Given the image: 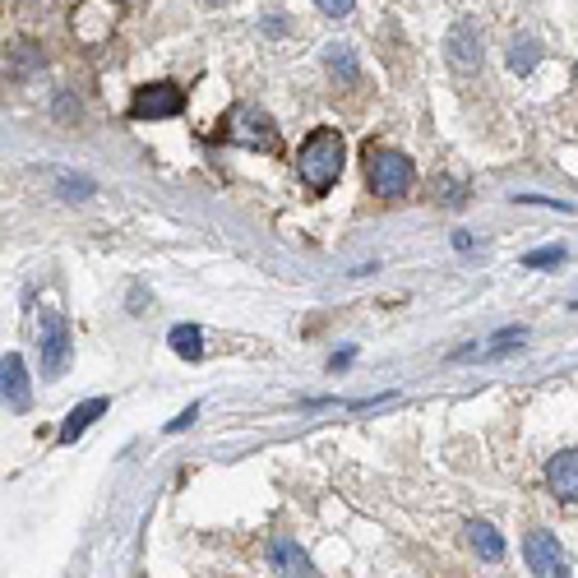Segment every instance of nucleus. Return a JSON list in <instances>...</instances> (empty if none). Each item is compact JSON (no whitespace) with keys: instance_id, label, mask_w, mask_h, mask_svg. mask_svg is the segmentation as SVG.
<instances>
[{"instance_id":"1","label":"nucleus","mask_w":578,"mask_h":578,"mask_svg":"<svg viewBox=\"0 0 578 578\" xmlns=\"http://www.w3.org/2000/svg\"><path fill=\"white\" fill-rule=\"evenodd\" d=\"M342 135L338 130H315L311 139L301 143V153H297V172H301V180L311 186L315 194H324L334 186V180L342 176Z\"/></svg>"},{"instance_id":"2","label":"nucleus","mask_w":578,"mask_h":578,"mask_svg":"<svg viewBox=\"0 0 578 578\" xmlns=\"http://www.w3.org/2000/svg\"><path fill=\"white\" fill-rule=\"evenodd\" d=\"M412 162L399 149H366V180L379 200H403L412 190Z\"/></svg>"},{"instance_id":"3","label":"nucleus","mask_w":578,"mask_h":578,"mask_svg":"<svg viewBox=\"0 0 578 578\" xmlns=\"http://www.w3.org/2000/svg\"><path fill=\"white\" fill-rule=\"evenodd\" d=\"M38 348H42V375H47V379L65 375L75 342H70V324H65V315H61V311H51V305H42V311H38Z\"/></svg>"},{"instance_id":"4","label":"nucleus","mask_w":578,"mask_h":578,"mask_svg":"<svg viewBox=\"0 0 578 578\" xmlns=\"http://www.w3.org/2000/svg\"><path fill=\"white\" fill-rule=\"evenodd\" d=\"M186 112V93L176 84H143L135 102H130V116L135 121H167Z\"/></svg>"},{"instance_id":"5","label":"nucleus","mask_w":578,"mask_h":578,"mask_svg":"<svg viewBox=\"0 0 578 578\" xmlns=\"http://www.w3.org/2000/svg\"><path fill=\"white\" fill-rule=\"evenodd\" d=\"M0 403L10 412H28L33 407V379H28V366L20 352L0 356Z\"/></svg>"},{"instance_id":"6","label":"nucleus","mask_w":578,"mask_h":578,"mask_svg":"<svg viewBox=\"0 0 578 578\" xmlns=\"http://www.w3.org/2000/svg\"><path fill=\"white\" fill-rule=\"evenodd\" d=\"M523 555H528V569L541 574V578L569 574V560H565V551H560L555 532H528V541H523Z\"/></svg>"},{"instance_id":"7","label":"nucleus","mask_w":578,"mask_h":578,"mask_svg":"<svg viewBox=\"0 0 578 578\" xmlns=\"http://www.w3.org/2000/svg\"><path fill=\"white\" fill-rule=\"evenodd\" d=\"M237 130H227L231 143H246V149H278V135H274V125H268L264 112H250V106H237Z\"/></svg>"},{"instance_id":"8","label":"nucleus","mask_w":578,"mask_h":578,"mask_svg":"<svg viewBox=\"0 0 578 578\" xmlns=\"http://www.w3.org/2000/svg\"><path fill=\"white\" fill-rule=\"evenodd\" d=\"M546 481H551V495L555 500H565V504L578 500V449H565V454L551 458Z\"/></svg>"},{"instance_id":"9","label":"nucleus","mask_w":578,"mask_h":578,"mask_svg":"<svg viewBox=\"0 0 578 578\" xmlns=\"http://www.w3.org/2000/svg\"><path fill=\"white\" fill-rule=\"evenodd\" d=\"M268 565H274L278 574H315L311 555H305L292 537H278L274 546H268Z\"/></svg>"},{"instance_id":"10","label":"nucleus","mask_w":578,"mask_h":578,"mask_svg":"<svg viewBox=\"0 0 578 578\" xmlns=\"http://www.w3.org/2000/svg\"><path fill=\"white\" fill-rule=\"evenodd\" d=\"M102 412H106V399H88V403H79V407L61 422V444H75V440L84 436V430L102 417Z\"/></svg>"},{"instance_id":"11","label":"nucleus","mask_w":578,"mask_h":578,"mask_svg":"<svg viewBox=\"0 0 578 578\" xmlns=\"http://www.w3.org/2000/svg\"><path fill=\"white\" fill-rule=\"evenodd\" d=\"M467 541H473V551L481 555V560H504V537L491 528V523H467Z\"/></svg>"},{"instance_id":"12","label":"nucleus","mask_w":578,"mask_h":578,"mask_svg":"<svg viewBox=\"0 0 578 578\" xmlns=\"http://www.w3.org/2000/svg\"><path fill=\"white\" fill-rule=\"evenodd\" d=\"M477 51H481V42H477V28L473 24H458L454 33H449V56H454V65H477Z\"/></svg>"},{"instance_id":"13","label":"nucleus","mask_w":578,"mask_h":578,"mask_svg":"<svg viewBox=\"0 0 578 578\" xmlns=\"http://www.w3.org/2000/svg\"><path fill=\"white\" fill-rule=\"evenodd\" d=\"M167 342H172V348L186 356V361H200V356H204V334L194 329V324H176Z\"/></svg>"},{"instance_id":"14","label":"nucleus","mask_w":578,"mask_h":578,"mask_svg":"<svg viewBox=\"0 0 578 578\" xmlns=\"http://www.w3.org/2000/svg\"><path fill=\"white\" fill-rule=\"evenodd\" d=\"M33 65H42L38 47H28V42H14V47H10V56H5V65H0V70H5L10 79H20L24 70H33Z\"/></svg>"},{"instance_id":"15","label":"nucleus","mask_w":578,"mask_h":578,"mask_svg":"<svg viewBox=\"0 0 578 578\" xmlns=\"http://www.w3.org/2000/svg\"><path fill=\"white\" fill-rule=\"evenodd\" d=\"M324 65H329L338 79L356 84V56H352V47H329V51H324Z\"/></svg>"},{"instance_id":"16","label":"nucleus","mask_w":578,"mask_h":578,"mask_svg":"<svg viewBox=\"0 0 578 578\" xmlns=\"http://www.w3.org/2000/svg\"><path fill=\"white\" fill-rule=\"evenodd\" d=\"M528 342V329H504V334H495L491 342L481 348V356H504V352H514V348H523Z\"/></svg>"},{"instance_id":"17","label":"nucleus","mask_w":578,"mask_h":578,"mask_svg":"<svg viewBox=\"0 0 578 578\" xmlns=\"http://www.w3.org/2000/svg\"><path fill=\"white\" fill-rule=\"evenodd\" d=\"M537 65V42L532 38H518L514 51H510V70H518V75H528V70Z\"/></svg>"},{"instance_id":"18","label":"nucleus","mask_w":578,"mask_h":578,"mask_svg":"<svg viewBox=\"0 0 578 578\" xmlns=\"http://www.w3.org/2000/svg\"><path fill=\"white\" fill-rule=\"evenodd\" d=\"M560 260H565V250H560V246H546V250H532V255H523V264H528V268H555Z\"/></svg>"},{"instance_id":"19","label":"nucleus","mask_w":578,"mask_h":578,"mask_svg":"<svg viewBox=\"0 0 578 578\" xmlns=\"http://www.w3.org/2000/svg\"><path fill=\"white\" fill-rule=\"evenodd\" d=\"M315 5H319L324 14H334V20H342V14L356 10V0H315Z\"/></svg>"},{"instance_id":"20","label":"nucleus","mask_w":578,"mask_h":578,"mask_svg":"<svg viewBox=\"0 0 578 578\" xmlns=\"http://www.w3.org/2000/svg\"><path fill=\"white\" fill-rule=\"evenodd\" d=\"M194 417H200V403H194V407H186V412H180V417L176 422H167V436H176V430H186Z\"/></svg>"},{"instance_id":"21","label":"nucleus","mask_w":578,"mask_h":578,"mask_svg":"<svg viewBox=\"0 0 578 578\" xmlns=\"http://www.w3.org/2000/svg\"><path fill=\"white\" fill-rule=\"evenodd\" d=\"M61 190L65 194H93V186H88V180H70V176H61Z\"/></svg>"}]
</instances>
